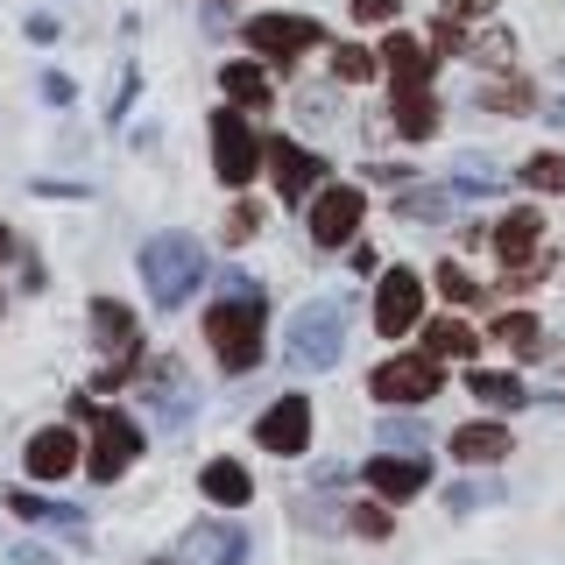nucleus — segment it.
<instances>
[{
	"instance_id": "obj_35",
	"label": "nucleus",
	"mask_w": 565,
	"mask_h": 565,
	"mask_svg": "<svg viewBox=\"0 0 565 565\" xmlns=\"http://www.w3.org/2000/svg\"><path fill=\"white\" fill-rule=\"evenodd\" d=\"M353 22H396V0H353Z\"/></svg>"
},
{
	"instance_id": "obj_18",
	"label": "nucleus",
	"mask_w": 565,
	"mask_h": 565,
	"mask_svg": "<svg viewBox=\"0 0 565 565\" xmlns=\"http://www.w3.org/2000/svg\"><path fill=\"white\" fill-rule=\"evenodd\" d=\"M382 64H388V78H396V93H403V85H431V50H424L417 35H388Z\"/></svg>"
},
{
	"instance_id": "obj_30",
	"label": "nucleus",
	"mask_w": 565,
	"mask_h": 565,
	"mask_svg": "<svg viewBox=\"0 0 565 565\" xmlns=\"http://www.w3.org/2000/svg\"><path fill=\"white\" fill-rule=\"evenodd\" d=\"M452 191H403V220H446Z\"/></svg>"
},
{
	"instance_id": "obj_31",
	"label": "nucleus",
	"mask_w": 565,
	"mask_h": 565,
	"mask_svg": "<svg viewBox=\"0 0 565 565\" xmlns=\"http://www.w3.org/2000/svg\"><path fill=\"white\" fill-rule=\"evenodd\" d=\"M467 57H481V64H509V57H516V43H509V29H488V35H467Z\"/></svg>"
},
{
	"instance_id": "obj_32",
	"label": "nucleus",
	"mask_w": 565,
	"mask_h": 565,
	"mask_svg": "<svg viewBox=\"0 0 565 565\" xmlns=\"http://www.w3.org/2000/svg\"><path fill=\"white\" fill-rule=\"evenodd\" d=\"M438 290H446L452 305H473V297H481V282H473L467 269H459V262H446V269H438Z\"/></svg>"
},
{
	"instance_id": "obj_20",
	"label": "nucleus",
	"mask_w": 565,
	"mask_h": 565,
	"mask_svg": "<svg viewBox=\"0 0 565 565\" xmlns=\"http://www.w3.org/2000/svg\"><path fill=\"white\" fill-rule=\"evenodd\" d=\"M396 128L424 141V135H438V106H431V85H403L396 93Z\"/></svg>"
},
{
	"instance_id": "obj_24",
	"label": "nucleus",
	"mask_w": 565,
	"mask_h": 565,
	"mask_svg": "<svg viewBox=\"0 0 565 565\" xmlns=\"http://www.w3.org/2000/svg\"><path fill=\"white\" fill-rule=\"evenodd\" d=\"M467 388H473L481 403H494V411H516V403H523V382H516V375H488V367H473Z\"/></svg>"
},
{
	"instance_id": "obj_2",
	"label": "nucleus",
	"mask_w": 565,
	"mask_h": 565,
	"mask_svg": "<svg viewBox=\"0 0 565 565\" xmlns=\"http://www.w3.org/2000/svg\"><path fill=\"white\" fill-rule=\"evenodd\" d=\"M347 353V305H332V297H318L290 318V332H282V361L305 367V375H326V367H340Z\"/></svg>"
},
{
	"instance_id": "obj_37",
	"label": "nucleus",
	"mask_w": 565,
	"mask_h": 565,
	"mask_svg": "<svg viewBox=\"0 0 565 565\" xmlns=\"http://www.w3.org/2000/svg\"><path fill=\"white\" fill-rule=\"evenodd\" d=\"M255 226H262V220H255V205H241L234 220H226V241H247V234H255Z\"/></svg>"
},
{
	"instance_id": "obj_5",
	"label": "nucleus",
	"mask_w": 565,
	"mask_h": 565,
	"mask_svg": "<svg viewBox=\"0 0 565 565\" xmlns=\"http://www.w3.org/2000/svg\"><path fill=\"white\" fill-rule=\"evenodd\" d=\"M85 417H93V452H85V473H93V481H120V473L135 467V452H141V431L120 411H99V403H85Z\"/></svg>"
},
{
	"instance_id": "obj_1",
	"label": "nucleus",
	"mask_w": 565,
	"mask_h": 565,
	"mask_svg": "<svg viewBox=\"0 0 565 565\" xmlns=\"http://www.w3.org/2000/svg\"><path fill=\"white\" fill-rule=\"evenodd\" d=\"M205 340H212L226 375H247L262 361V290H226L205 311Z\"/></svg>"
},
{
	"instance_id": "obj_12",
	"label": "nucleus",
	"mask_w": 565,
	"mask_h": 565,
	"mask_svg": "<svg viewBox=\"0 0 565 565\" xmlns=\"http://www.w3.org/2000/svg\"><path fill=\"white\" fill-rule=\"evenodd\" d=\"M241 558H247V530L220 516L184 530V544H177V565H241Z\"/></svg>"
},
{
	"instance_id": "obj_7",
	"label": "nucleus",
	"mask_w": 565,
	"mask_h": 565,
	"mask_svg": "<svg viewBox=\"0 0 565 565\" xmlns=\"http://www.w3.org/2000/svg\"><path fill=\"white\" fill-rule=\"evenodd\" d=\"M93 332H99V353H106V382H120L128 367L141 361V332H135V311L114 305V297H93Z\"/></svg>"
},
{
	"instance_id": "obj_14",
	"label": "nucleus",
	"mask_w": 565,
	"mask_h": 565,
	"mask_svg": "<svg viewBox=\"0 0 565 565\" xmlns=\"http://www.w3.org/2000/svg\"><path fill=\"white\" fill-rule=\"evenodd\" d=\"M22 467H29V481H64V473L78 467V438H71L64 424H43V431L29 438Z\"/></svg>"
},
{
	"instance_id": "obj_4",
	"label": "nucleus",
	"mask_w": 565,
	"mask_h": 565,
	"mask_svg": "<svg viewBox=\"0 0 565 565\" xmlns=\"http://www.w3.org/2000/svg\"><path fill=\"white\" fill-rule=\"evenodd\" d=\"M367 388L388 403V411H411V403H431L438 396V353H396V361H382L375 375H367Z\"/></svg>"
},
{
	"instance_id": "obj_16",
	"label": "nucleus",
	"mask_w": 565,
	"mask_h": 565,
	"mask_svg": "<svg viewBox=\"0 0 565 565\" xmlns=\"http://www.w3.org/2000/svg\"><path fill=\"white\" fill-rule=\"evenodd\" d=\"M509 452H516V446H509L502 424H459V431H452V459H459V467H502Z\"/></svg>"
},
{
	"instance_id": "obj_25",
	"label": "nucleus",
	"mask_w": 565,
	"mask_h": 565,
	"mask_svg": "<svg viewBox=\"0 0 565 565\" xmlns=\"http://www.w3.org/2000/svg\"><path fill=\"white\" fill-rule=\"evenodd\" d=\"M8 509H14V516H29V523H64V530H78V509L43 502V494H8Z\"/></svg>"
},
{
	"instance_id": "obj_38",
	"label": "nucleus",
	"mask_w": 565,
	"mask_h": 565,
	"mask_svg": "<svg viewBox=\"0 0 565 565\" xmlns=\"http://www.w3.org/2000/svg\"><path fill=\"white\" fill-rule=\"evenodd\" d=\"M43 99L50 106H71V78H43Z\"/></svg>"
},
{
	"instance_id": "obj_39",
	"label": "nucleus",
	"mask_w": 565,
	"mask_h": 565,
	"mask_svg": "<svg viewBox=\"0 0 565 565\" xmlns=\"http://www.w3.org/2000/svg\"><path fill=\"white\" fill-rule=\"evenodd\" d=\"M14 565H57V558H50L43 544H22V552H14Z\"/></svg>"
},
{
	"instance_id": "obj_6",
	"label": "nucleus",
	"mask_w": 565,
	"mask_h": 565,
	"mask_svg": "<svg viewBox=\"0 0 565 565\" xmlns=\"http://www.w3.org/2000/svg\"><path fill=\"white\" fill-rule=\"evenodd\" d=\"M212 170H220V184H247L262 170V141L241 114H212Z\"/></svg>"
},
{
	"instance_id": "obj_10",
	"label": "nucleus",
	"mask_w": 565,
	"mask_h": 565,
	"mask_svg": "<svg viewBox=\"0 0 565 565\" xmlns=\"http://www.w3.org/2000/svg\"><path fill=\"white\" fill-rule=\"evenodd\" d=\"M361 212H367V199L353 184H326L311 199V241L318 247H347L353 234H361Z\"/></svg>"
},
{
	"instance_id": "obj_13",
	"label": "nucleus",
	"mask_w": 565,
	"mask_h": 565,
	"mask_svg": "<svg viewBox=\"0 0 565 565\" xmlns=\"http://www.w3.org/2000/svg\"><path fill=\"white\" fill-rule=\"evenodd\" d=\"M269 177H276L282 205H297V199H311V191L326 184V163H318L311 149H297V141H269Z\"/></svg>"
},
{
	"instance_id": "obj_28",
	"label": "nucleus",
	"mask_w": 565,
	"mask_h": 565,
	"mask_svg": "<svg viewBox=\"0 0 565 565\" xmlns=\"http://www.w3.org/2000/svg\"><path fill=\"white\" fill-rule=\"evenodd\" d=\"M382 446L388 452H424V424L417 417H382Z\"/></svg>"
},
{
	"instance_id": "obj_19",
	"label": "nucleus",
	"mask_w": 565,
	"mask_h": 565,
	"mask_svg": "<svg viewBox=\"0 0 565 565\" xmlns=\"http://www.w3.org/2000/svg\"><path fill=\"white\" fill-rule=\"evenodd\" d=\"M199 494H205V502H220V509H241L247 494H255V481H247L241 459H212V467L199 473Z\"/></svg>"
},
{
	"instance_id": "obj_26",
	"label": "nucleus",
	"mask_w": 565,
	"mask_h": 565,
	"mask_svg": "<svg viewBox=\"0 0 565 565\" xmlns=\"http://www.w3.org/2000/svg\"><path fill=\"white\" fill-rule=\"evenodd\" d=\"M481 106H488V114H530L537 99H530V85H516V78H494L481 93Z\"/></svg>"
},
{
	"instance_id": "obj_36",
	"label": "nucleus",
	"mask_w": 565,
	"mask_h": 565,
	"mask_svg": "<svg viewBox=\"0 0 565 565\" xmlns=\"http://www.w3.org/2000/svg\"><path fill=\"white\" fill-rule=\"evenodd\" d=\"M438 8H446V22H473V14H488L494 0H438Z\"/></svg>"
},
{
	"instance_id": "obj_11",
	"label": "nucleus",
	"mask_w": 565,
	"mask_h": 565,
	"mask_svg": "<svg viewBox=\"0 0 565 565\" xmlns=\"http://www.w3.org/2000/svg\"><path fill=\"white\" fill-rule=\"evenodd\" d=\"M424 318V282L411 276V269H388L382 282H375V326L388 332V340H403Z\"/></svg>"
},
{
	"instance_id": "obj_8",
	"label": "nucleus",
	"mask_w": 565,
	"mask_h": 565,
	"mask_svg": "<svg viewBox=\"0 0 565 565\" xmlns=\"http://www.w3.org/2000/svg\"><path fill=\"white\" fill-rule=\"evenodd\" d=\"M241 35H247V50H262V57L297 64V57L318 43V22H311V14H255Z\"/></svg>"
},
{
	"instance_id": "obj_29",
	"label": "nucleus",
	"mask_w": 565,
	"mask_h": 565,
	"mask_svg": "<svg viewBox=\"0 0 565 565\" xmlns=\"http://www.w3.org/2000/svg\"><path fill=\"white\" fill-rule=\"evenodd\" d=\"M523 184L530 191H565V156H530V163H523Z\"/></svg>"
},
{
	"instance_id": "obj_17",
	"label": "nucleus",
	"mask_w": 565,
	"mask_h": 565,
	"mask_svg": "<svg viewBox=\"0 0 565 565\" xmlns=\"http://www.w3.org/2000/svg\"><path fill=\"white\" fill-rule=\"evenodd\" d=\"M537 241H544V220H537L530 205H523V212H509V220L494 226V255H502V262H509L516 276L530 269V255H537Z\"/></svg>"
},
{
	"instance_id": "obj_23",
	"label": "nucleus",
	"mask_w": 565,
	"mask_h": 565,
	"mask_svg": "<svg viewBox=\"0 0 565 565\" xmlns=\"http://www.w3.org/2000/svg\"><path fill=\"white\" fill-rule=\"evenodd\" d=\"M494 340H502L509 353H537L544 347V326L530 311H502V318H494Z\"/></svg>"
},
{
	"instance_id": "obj_40",
	"label": "nucleus",
	"mask_w": 565,
	"mask_h": 565,
	"mask_svg": "<svg viewBox=\"0 0 565 565\" xmlns=\"http://www.w3.org/2000/svg\"><path fill=\"white\" fill-rule=\"evenodd\" d=\"M544 114H552V120H558V128H565V99H552V106H544Z\"/></svg>"
},
{
	"instance_id": "obj_15",
	"label": "nucleus",
	"mask_w": 565,
	"mask_h": 565,
	"mask_svg": "<svg viewBox=\"0 0 565 565\" xmlns=\"http://www.w3.org/2000/svg\"><path fill=\"white\" fill-rule=\"evenodd\" d=\"M431 481V467H424L417 452H388V459H367V488L382 494V502H411V494Z\"/></svg>"
},
{
	"instance_id": "obj_9",
	"label": "nucleus",
	"mask_w": 565,
	"mask_h": 565,
	"mask_svg": "<svg viewBox=\"0 0 565 565\" xmlns=\"http://www.w3.org/2000/svg\"><path fill=\"white\" fill-rule=\"evenodd\" d=\"M255 446H262V452H276V459H297V452L311 446V403H305V396L269 403V411L255 417Z\"/></svg>"
},
{
	"instance_id": "obj_22",
	"label": "nucleus",
	"mask_w": 565,
	"mask_h": 565,
	"mask_svg": "<svg viewBox=\"0 0 565 565\" xmlns=\"http://www.w3.org/2000/svg\"><path fill=\"white\" fill-rule=\"evenodd\" d=\"M424 340H431V353H438V361H473L481 332H473V326H459V318H438V326L424 332Z\"/></svg>"
},
{
	"instance_id": "obj_21",
	"label": "nucleus",
	"mask_w": 565,
	"mask_h": 565,
	"mask_svg": "<svg viewBox=\"0 0 565 565\" xmlns=\"http://www.w3.org/2000/svg\"><path fill=\"white\" fill-rule=\"evenodd\" d=\"M220 93L234 106H269V78H262V64H226L220 71Z\"/></svg>"
},
{
	"instance_id": "obj_3",
	"label": "nucleus",
	"mask_w": 565,
	"mask_h": 565,
	"mask_svg": "<svg viewBox=\"0 0 565 565\" xmlns=\"http://www.w3.org/2000/svg\"><path fill=\"white\" fill-rule=\"evenodd\" d=\"M141 282H149V297L163 311H177L205 282V247L191 234H156L149 247H141Z\"/></svg>"
},
{
	"instance_id": "obj_34",
	"label": "nucleus",
	"mask_w": 565,
	"mask_h": 565,
	"mask_svg": "<svg viewBox=\"0 0 565 565\" xmlns=\"http://www.w3.org/2000/svg\"><path fill=\"white\" fill-rule=\"evenodd\" d=\"M353 530H361V537H388V516L367 502V509H353Z\"/></svg>"
},
{
	"instance_id": "obj_41",
	"label": "nucleus",
	"mask_w": 565,
	"mask_h": 565,
	"mask_svg": "<svg viewBox=\"0 0 565 565\" xmlns=\"http://www.w3.org/2000/svg\"><path fill=\"white\" fill-rule=\"evenodd\" d=\"M8 247H14V241H8V226H0V262H8Z\"/></svg>"
},
{
	"instance_id": "obj_33",
	"label": "nucleus",
	"mask_w": 565,
	"mask_h": 565,
	"mask_svg": "<svg viewBox=\"0 0 565 565\" xmlns=\"http://www.w3.org/2000/svg\"><path fill=\"white\" fill-rule=\"evenodd\" d=\"M488 502H494V488H481V481H459L446 494V509H488Z\"/></svg>"
},
{
	"instance_id": "obj_27",
	"label": "nucleus",
	"mask_w": 565,
	"mask_h": 565,
	"mask_svg": "<svg viewBox=\"0 0 565 565\" xmlns=\"http://www.w3.org/2000/svg\"><path fill=\"white\" fill-rule=\"evenodd\" d=\"M332 71H340L347 85H367V78H375V57H367L361 43H340V50H332Z\"/></svg>"
}]
</instances>
